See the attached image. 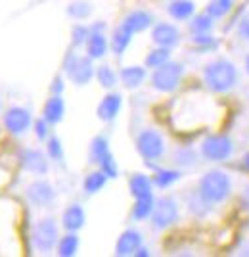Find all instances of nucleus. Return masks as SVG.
<instances>
[{
  "label": "nucleus",
  "instance_id": "nucleus-33",
  "mask_svg": "<svg viewBox=\"0 0 249 257\" xmlns=\"http://www.w3.org/2000/svg\"><path fill=\"white\" fill-rule=\"evenodd\" d=\"M232 0H209L207 4V14L215 20V18H224L228 12L232 10Z\"/></svg>",
  "mask_w": 249,
  "mask_h": 257
},
{
  "label": "nucleus",
  "instance_id": "nucleus-2",
  "mask_svg": "<svg viewBox=\"0 0 249 257\" xmlns=\"http://www.w3.org/2000/svg\"><path fill=\"white\" fill-rule=\"evenodd\" d=\"M199 194L205 198L209 204H220L224 202L230 190H232V181L228 177V173L220 171V169H213V171H207L201 181H199Z\"/></svg>",
  "mask_w": 249,
  "mask_h": 257
},
{
  "label": "nucleus",
  "instance_id": "nucleus-1",
  "mask_svg": "<svg viewBox=\"0 0 249 257\" xmlns=\"http://www.w3.org/2000/svg\"><path fill=\"white\" fill-rule=\"evenodd\" d=\"M203 83L213 92H228L238 83V69L224 58L213 60L203 69Z\"/></svg>",
  "mask_w": 249,
  "mask_h": 257
},
{
  "label": "nucleus",
  "instance_id": "nucleus-3",
  "mask_svg": "<svg viewBox=\"0 0 249 257\" xmlns=\"http://www.w3.org/2000/svg\"><path fill=\"white\" fill-rule=\"evenodd\" d=\"M64 71L67 79L77 86L88 85L90 79L96 75V69L92 65V58L79 56L75 52H67L64 60Z\"/></svg>",
  "mask_w": 249,
  "mask_h": 257
},
{
  "label": "nucleus",
  "instance_id": "nucleus-30",
  "mask_svg": "<svg viewBox=\"0 0 249 257\" xmlns=\"http://www.w3.org/2000/svg\"><path fill=\"white\" fill-rule=\"evenodd\" d=\"M213 27V18L209 14H199V16H192L190 18V31L194 35H199V33H209Z\"/></svg>",
  "mask_w": 249,
  "mask_h": 257
},
{
  "label": "nucleus",
  "instance_id": "nucleus-40",
  "mask_svg": "<svg viewBox=\"0 0 249 257\" xmlns=\"http://www.w3.org/2000/svg\"><path fill=\"white\" fill-rule=\"evenodd\" d=\"M176 163H180V165H192L195 160V156L192 154L190 150H180V152H176Z\"/></svg>",
  "mask_w": 249,
  "mask_h": 257
},
{
  "label": "nucleus",
  "instance_id": "nucleus-42",
  "mask_svg": "<svg viewBox=\"0 0 249 257\" xmlns=\"http://www.w3.org/2000/svg\"><path fill=\"white\" fill-rule=\"evenodd\" d=\"M241 202H243V205L249 209V186H245L243 188V194H241Z\"/></svg>",
  "mask_w": 249,
  "mask_h": 257
},
{
  "label": "nucleus",
  "instance_id": "nucleus-23",
  "mask_svg": "<svg viewBox=\"0 0 249 257\" xmlns=\"http://www.w3.org/2000/svg\"><path fill=\"white\" fill-rule=\"evenodd\" d=\"M153 207H155V200L153 196H142V198H136V202L132 205V219L134 221H146L150 219L153 213Z\"/></svg>",
  "mask_w": 249,
  "mask_h": 257
},
{
  "label": "nucleus",
  "instance_id": "nucleus-26",
  "mask_svg": "<svg viewBox=\"0 0 249 257\" xmlns=\"http://www.w3.org/2000/svg\"><path fill=\"white\" fill-rule=\"evenodd\" d=\"M167 62H171V48L157 46V48H153L152 52L146 56V67L148 69H157V67L165 65Z\"/></svg>",
  "mask_w": 249,
  "mask_h": 257
},
{
  "label": "nucleus",
  "instance_id": "nucleus-18",
  "mask_svg": "<svg viewBox=\"0 0 249 257\" xmlns=\"http://www.w3.org/2000/svg\"><path fill=\"white\" fill-rule=\"evenodd\" d=\"M146 75H148L146 67H142V65H127V67L121 69L119 79L127 88H138L146 81Z\"/></svg>",
  "mask_w": 249,
  "mask_h": 257
},
{
  "label": "nucleus",
  "instance_id": "nucleus-39",
  "mask_svg": "<svg viewBox=\"0 0 249 257\" xmlns=\"http://www.w3.org/2000/svg\"><path fill=\"white\" fill-rule=\"evenodd\" d=\"M238 37L241 39V41H245V43H249V12L239 20L238 23Z\"/></svg>",
  "mask_w": 249,
  "mask_h": 257
},
{
  "label": "nucleus",
  "instance_id": "nucleus-14",
  "mask_svg": "<svg viewBox=\"0 0 249 257\" xmlns=\"http://www.w3.org/2000/svg\"><path fill=\"white\" fill-rule=\"evenodd\" d=\"M140 246H142V234L136 228H129V230H125L119 236V240L115 244V255L119 257L134 255Z\"/></svg>",
  "mask_w": 249,
  "mask_h": 257
},
{
  "label": "nucleus",
  "instance_id": "nucleus-5",
  "mask_svg": "<svg viewBox=\"0 0 249 257\" xmlns=\"http://www.w3.org/2000/svg\"><path fill=\"white\" fill-rule=\"evenodd\" d=\"M184 75V67L178 62H167L165 65L153 69L152 75V86L157 92H173L178 88L180 81Z\"/></svg>",
  "mask_w": 249,
  "mask_h": 257
},
{
  "label": "nucleus",
  "instance_id": "nucleus-22",
  "mask_svg": "<svg viewBox=\"0 0 249 257\" xmlns=\"http://www.w3.org/2000/svg\"><path fill=\"white\" fill-rule=\"evenodd\" d=\"M194 2L192 0H173V2H169V16L176 20V22H186V20H190L192 16H194Z\"/></svg>",
  "mask_w": 249,
  "mask_h": 257
},
{
  "label": "nucleus",
  "instance_id": "nucleus-25",
  "mask_svg": "<svg viewBox=\"0 0 249 257\" xmlns=\"http://www.w3.org/2000/svg\"><path fill=\"white\" fill-rule=\"evenodd\" d=\"M106 182H108V175L102 171V169H98V171L88 173L85 182H83V188H85V192L92 196V194L100 192L106 186Z\"/></svg>",
  "mask_w": 249,
  "mask_h": 257
},
{
  "label": "nucleus",
  "instance_id": "nucleus-34",
  "mask_svg": "<svg viewBox=\"0 0 249 257\" xmlns=\"http://www.w3.org/2000/svg\"><path fill=\"white\" fill-rule=\"evenodd\" d=\"M46 154L56 163H64V146H62V140L54 135L48 137V140H46Z\"/></svg>",
  "mask_w": 249,
  "mask_h": 257
},
{
  "label": "nucleus",
  "instance_id": "nucleus-6",
  "mask_svg": "<svg viewBox=\"0 0 249 257\" xmlns=\"http://www.w3.org/2000/svg\"><path fill=\"white\" fill-rule=\"evenodd\" d=\"M136 150L146 161L161 160V156L165 154V139L155 128H144L136 137Z\"/></svg>",
  "mask_w": 249,
  "mask_h": 257
},
{
  "label": "nucleus",
  "instance_id": "nucleus-32",
  "mask_svg": "<svg viewBox=\"0 0 249 257\" xmlns=\"http://www.w3.org/2000/svg\"><path fill=\"white\" fill-rule=\"evenodd\" d=\"M90 12H92V6L88 2H85V0H75V2H71L67 6V16H71L77 22L87 20L88 16H90Z\"/></svg>",
  "mask_w": 249,
  "mask_h": 257
},
{
  "label": "nucleus",
  "instance_id": "nucleus-7",
  "mask_svg": "<svg viewBox=\"0 0 249 257\" xmlns=\"http://www.w3.org/2000/svg\"><path fill=\"white\" fill-rule=\"evenodd\" d=\"M152 226L155 230H165L178 221V204L171 196H163L155 200V207L152 213Z\"/></svg>",
  "mask_w": 249,
  "mask_h": 257
},
{
  "label": "nucleus",
  "instance_id": "nucleus-36",
  "mask_svg": "<svg viewBox=\"0 0 249 257\" xmlns=\"http://www.w3.org/2000/svg\"><path fill=\"white\" fill-rule=\"evenodd\" d=\"M192 43H194V46L199 48V50H213V48H217V41H215L209 33L194 35V37H192Z\"/></svg>",
  "mask_w": 249,
  "mask_h": 257
},
{
  "label": "nucleus",
  "instance_id": "nucleus-21",
  "mask_svg": "<svg viewBox=\"0 0 249 257\" xmlns=\"http://www.w3.org/2000/svg\"><path fill=\"white\" fill-rule=\"evenodd\" d=\"M129 188L130 194L136 198H142V196H150L153 188V181L148 177V175H142V173H134L129 181Z\"/></svg>",
  "mask_w": 249,
  "mask_h": 257
},
{
  "label": "nucleus",
  "instance_id": "nucleus-37",
  "mask_svg": "<svg viewBox=\"0 0 249 257\" xmlns=\"http://www.w3.org/2000/svg\"><path fill=\"white\" fill-rule=\"evenodd\" d=\"M98 167L108 175V179H115V177L119 175V167H117V163H115V160H113V156H111V154H109L106 160H102V163H100Z\"/></svg>",
  "mask_w": 249,
  "mask_h": 257
},
{
  "label": "nucleus",
  "instance_id": "nucleus-10",
  "mask_svg": "<svg viewBox=\"0 0 249 257\" xmlns=\"http://www.w3.org/2000/svg\"><path fill=\"white\" fill-rule=\"evenodd\" d=\"M25 198L29 200V204L35 205V207H48V205L54 204L56 200V190L54 186L48 181H43V179H37L33 181L27 190H25Z\"/></svg>",
  "mask_w": 249,
  "mask_h": 257
},
{
  "label": "nucleus",
  "instance_id": "nucleus-27",
  "mask_svg": "<svg viewBox=\"0 0 249 257\" xmlns=\"http://www.w3.org/2000/svg\"><path fill=\"white\" fill-rule=\"evenodd\" d=\"M79 249V236L77 232H67L65 236L60 238L58 242V255L62 257H73Z\"/></svg>",
  "mask_w": 249,
  "mask_h": 257
},
{
  "label": "nucleus",
  "instance_id": "nucleus-28",
  "mask_svg": "<svg viewBox=\"0 0 249 257\" xmlns=\"http://www.w3.org/2000/svg\"><path fill=\"white\" fill-rule=\"evenodd\" d=\"M178 179H180V171H176V169H155L152 181L153 186H157V188H169Z\"/></svg>",
  "mask_w": 249,
  "mask_h": 257
},
{
  "label": "nucleus",
  "instance_id": "nucleus-12",
  "mask_svg": "<svg viewBox=\"0 0 249 257\" xmlns=\"http://www.w3.org/2000/svg\"><path fill=\"white\" fill-rule=\"evenodd\" d=\"M104 23H94L90 29V37H88L87 41V56L88 58H92V60H100V58H104L106 52H108V39H106V35H104Z\"/></svg>",
  "mask_w": 249,
  "mask_h": 257
},
{
  "label": "nucleus",
  "instance_id": "nucleus-13",
  "mask_svg": "<svg viewBox=\"0 0 249 257\" xmlns=\"http://www.w3.org/2000/svg\"><path fill=\"white\" fill-rule=\"evenodd\" d=\"M152 41L155 43V46L173 48L180 43V31L173 23H157V25H153Z\"/></svg>",
  "mask_w": 249,
  "mask_h": 257
},
{
  "label": "nucleus",
  "instance_id": "nucleus-19",
  "mask_svg": "<svg viewBox=\"0 0 249 257\" xmlns=\"http://www.w3.org/2000/svg\"><path fill=\"white\" fill-rule=\"evenodd\" d=\"M152 16L148 14V12L144 10H134L130 12V14H127L125 16V20H123V25L125 27H129L132 33H142L146 31L150 25H152Z\"/></svg>",
  "mask_w": 249,
  "mask_h": 257
},
{
  "label": "nucleus",
  "instance_id": "nucleus-8",
  "mask_svg": "<svg viewBox=\"0 0 249 257\" xmlns=\"http://www.w3.org/2000/svg\"><path fill=\"white\" fill-rule=\"evenodd\" d=\"M2 125L4 128L14 135V137H22L25 135L33 125L31 111L23 106H12L6 109L4 117H2Z\"/></svg>",
  "mask_w": 249,
  "mask_h": 257
},
{
  "label": "nucleus",
  "instance_id": "nucleus-31",
  "mask_svg": "<svg viewBox=\"0 0 249 257\" xmlns=\"http://www.w3.org/2000/svg\"><path fill=\"white\" fill-rule=\"evenodd\" d=\"M98 79V83L104 86V88H113V86L117 85V73L111 69V65H100L96 69V75H94Z\"/></svg>",
  "mask_w": 249,
  "mask_h": 257
},
{
  "label": "nucleus",
  "instance_id": "nucleus-16",
  "mask_svg": "<svg viewBox=\"0 0 249 257\" xmlns=\"http://www.w3.org/2000/svg\"><path fill=\"white\" fill-rule=\"evenodd\" d=\"M85 221H87V213L83 209V205L79 204H71L62 215V225L67 232H77L85 226Z\"/></svg>",
  "mask_w": 249,
  "mask_h": 257
},
{
  "label": "nucleus",
  "instance_id": "nucleus-4",
  "mask_svg": "<svg viewBox=\"0 0 249 257\" xmlns=\"http://www.w3.org/2000/svg\"><path fill=\"white\" fill-rule=\"evenodd\" d=\"M33 246L35 249H39L41 253H48L54 247H58L60 242V230H58V223L52 217H44L41 219L35 228H33Z\"/></svg>",
  "mask_w": 249,
  "mask_h": 257
},
{
  "label": "nucleus",
  "instance_id": "nucleus-17",
  "mask_svg": "<svg viewBox=\"0 0 249 257\" xmlns=\"http://www.w3.org/2000/svg\"><path fill=\"white\" fill-rule=\"evenodd\" d=\"M65 115V102L62 94H52V96L46 100V104L43 107V117L50 123V125H56L60 123Z\"/></svg>",
  "mask_w": 249,
  "mask_h": 257
},
{
  "label": "nucleus",
  "instance_id": "nucleus-9",
  "mask_svg": "<svg viewBox=\"0 0 249 257\" xmlns=\"http://www.w3.org/2000/svg\"><path fill=\"white\" fill-rule=\"evenodd\" d=\"M232 140L224 135H211L201 144V154L209 161H224L232 156Z\"/></svg>",
  "mask_w": 249,
  "mask_h": 257
},
{
  "label": "nucleus",
  "instance_id": "nucleus-35",
  "mask_svg": "<svg viewBox=\"0 0 249 257\" xmlns=\"http://www.w3.org/2000/svg\"><path fill=\"white\" fill-rule=\"evenodd\" d=\"M90 33H92V29H90L88 25H83V23L75 25V27H73V31H71V43H73V46L79 48V46L87 44Z\"/></svg>",
  "mask_w": 249,
  "mask_h": 257
},
{
  "label": "nucleus",
  "instance_id": "nucleus-43",
  "mask_svg": "<svg viewBox=\"0 0 249 257\" xmlns=\"http://www.w3.org/2000/svg\"><path fill=\"white\" fill-rule=\"evenodd\" d=\"M134 255H138V257H146V255H150V249L148 247H138V251L134 253Z\"/></svg>",
  "mask_w": 249,
  "mask_h": 257
},
{
  "label": "nucleus",
  "instance_id": "nucleus-29",
  "mask_svg": "<svg viewBox=\"0 0 249 257\" xmlns=\"http://www.w3.org/2000/svg\"><path fill=\"white\" fill-rule=\"evenodd\" d=\"M209 207H211V204L199 194V190L188 196V209H190V213L197 215V217H203L209 211Z\"/></svg>",
  "mask_w": 249,
  "mask_h": 257
},
{
  "label": "nucleus",
  "instance_id": "nucleus-20",
  "mask_svg": "<svg viewBox=\"0 0 249 257\" xmlns=\"http://www.w3.org/2000/svg\"><path fill=\"white\" fill-rule=\"evenodd\" d=\"M132 35H134V33L130 31L129 27H125L123 23L113 31L109 46H111V50H113L115 56H123V54H125V50L129 48L130 41H132Z\"/></svg>",
  "mask_w": 249,
  "mask_h": 257
},
{
  "label": "nucleus",
  "instance_id": "nucleus-11",
  "mask_svg": "<svg viewBox=\"0 0 249 257\" xmlns=\"http://www.w3.org/2000/svg\"><path fill=\"white\" fill-rule=\"evenodd\" d=\"M22 167L31 175L37 177H43L48 173V154H44L43 150H37V148H27L22 152Z\"/></svg>",
  "mask_w": 249,
  "mask_h": 257
},
{
  "label": "nucleus",
  "instance_id": "nucleus-15",
  "mask_svg": "<svg viewBox=\"0 0 249 257\" xmlns=\"http://www.w3.org/2000/svg\"><path fill=\"white\" fill-rule=\"evenodd\" d=\"M121 104H123V98H121L119 92H108L106 96L102 98V102H100V106L96 109L98 117L102 119L104 123L113 121L119 113Z\"/></svg>",
  "mask_w": 249,
  "mask_h": 257
},
{
  "label": "nucleus",
  "instance_id": "nucleus-41",
  "mask_svg": "<svg viewBox=\"0 0 249 257\" xmlns=\"http://www.w3.org/2000/svg\"><path fill=\"white\" fill-rule=\"evenodd\" d=\"M50 92H52V94H62V92H64V79H62V77H56L54 79V83L50 86Z\"/></svg>",
  "mask_w": 249,
  "mask_h": 257
},
{
  "label": "nucleus",
  "instance_id": "nucleus-24",
  "mask_svg": "<svg viewBox=\"0 0 249 257\" xmlns=\"http://www.w3.org/2000/svg\"><path fill=\"white\" fill-rule=\"evenodd\" d=\"M109 154H111V152H109V144L106 137H96V139H92V142H90V152H88L92 163L100 165L102 160H106Z\"/></svg>",
  "mask_w": 249,
  "mask_h": 257
},
{
  "label": "nucleus",
  "instance_id": "nucleus-45",
  "mask_svg": "<svg viewBox=\"0 0 249 257\" xmlns=\"http://www.w3.org/2000/svg\"><path fill=\"white\" fill-rule=\"evenodd\" d=\"M245 165H247V167H249V156H247V158H245Z\"/></svg>",
  "mask_w": 249,
  "mask_h": 257
},
{
  "label": "nucleus",
  "instance_id": "nucleus-38",
  "mask_svg": "<svg viewBox=\"0 0 249 257\" xmlns=\"http://www.w3.org/2000/svg\"><path fill=\"white\" fill-rule=\"evenodd\" d=\"M35 137L39 140H48V137H50V123L46 121L44 117H41V119H37L35 121Z\"/></svg>",
  "mask_w": 249,
  "mask_h": 257
},
{
  "label": "nucleus",
  "instance_id": "nucleus-44",
  "mask_svg": "<svg viewBox=\"0 0 249 257\" xmlns=\"http://www.w3.org/2000/svg\"><path fill=\"white\" fill-rule=\"evenodd\" d=\"M245 69H247V73H249V56H247V60H245Z\"/></svg>",
  "mask_w": 249,
  "mask_h": 257
},
{
  "label": "nucleus",
  "instance_id": "nucleus-46",
  "mask_svg": "<svg viewBox=\"0 0 249 257\" xmlns=\"http://www.w3.org/2000/svg\"><path fill=\"white\" fill-rule=\"evenodd\" d=\"M0 107H2V102H0Z\"/></svg>",
  "mask_w": 249,
  "mask_h": 257
}]
</instances>
